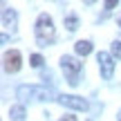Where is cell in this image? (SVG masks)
Instances as JSON below:
<instances>
[{"label": "cell", "instance_id": "ba28073f", "mask_svg": "<svg viewBox=\"0 0 121 121\" xmlns=\"http://www.w3.org/2000/svg\"><path fill=\"white\" fill-rule=\"evenodd\" d=\"M74 49H76L78 56H87V54H92V43L90 40H78V43L74 45Z\"/></svg>", "mask_w": 121, "mask_h": 121}, {"label": "cell", "instance_id": "7c38bea8", "mask_svg": "<svg viewBox=\"0 0 121 121\" xmlns=\"http://www.w3.org/2000/svg\"><path fill=\"white\" fill-rule=\"evenodd\" d=\"M112 56L121 60V40H114L112 43Z\"/></svg>", "mask_w": 121, "mask_h": 121}, {"label": "cell", "instance_id": "3957f363", "mask_svg": "<svg viewBox=\"0 0 121 121\" xmlns=\"http://www.w3.org/2000/svg\"><path fill=\"white\" fill-rule=\"evenodd\" d=\"M60 67H63L69 85H76V83H78L76 78H78V74H81V69H83V63L78 58H74V56H63V58H60Z\"/></svg>", "mask_w": 121, "mask_h": 121}, {"label": "cell", "instance_id": "52a82bcc", "mask_svg": "<svg viewBox=\"0 0 121 121\" xmlns=\"http://www.w3.org/2000/svg\"><path fill=\"white\" fill-rule=\"evenodd\" d=\"M2 27L4 29H16V11H13V9H7L4 7L2 9Z\"/></svg>", "mask_w": 121, "mask_h": 121}, {"label": "cell", "instance_id": "277c9868", "mask_svg": "<svg viewBox=\"0 0 121 121\" xmlns=\"http://www.w3.org/2000/svg\"><path fill=\"white\" fill-rule=\"evenodd\" d=\"M96 63H99L101 76L103 78H112V74H114V58L110 56L108 52H99L96 54Z\"/></svg>", "mask_w": 121, "mask_h": 121}, {"label": "cell", "instance_id": "5b68a950", "mask_svg": "<svg viewBox=\"0 0 121 121\" xmlns=\"http://www.w3.org/2000/svg\"><path fill=\"white\" fill-rule=\"evenodd\" d=\"M58 103L65 105V108H72V110H83V112L87 110V101L81 99V96H76V94H60Z\"/></svg>", "mask_w": 121, "mask_h": 121}, {"label": "cell", "instance_id": "9a60e30c", "mask_svg": "<svg viewBox=\"0 0 121 121\" xmlns=\"http://www.w3.org/2000/svg\"><path fill=\"white\" fill-rule=\"evenodd\" d=\"M119 27H121V18H119Z\"/></svg>", "mask_w": 121, "mask_h": 121}, {"label": "cell", "instance_id": "6da1fadb", "mask_svg": "<svg viewBox=\"0 0 121 121\" xmlns=\"http://www.w3.org/2000/svg\"><path fill=\"white\" fill-rule=\"evenodd\" d=\"M54 36H56V29H54L52 16L40 13L38 20H36V40H38V45L40 47H47V45L54 40Z\"/></svg>", "mask_w": 121, "mask_h": 121}, {"label": "cell", "instance_id": "9c48e42d", "mask_svg": "<svg viewBox=\"0 0 121 121\" xmlns=\"http://www.w3.org/2000/svg\"><path fill=\"white\" fill-rule=\"evenodd\" d=\"M9 117L13 121H22L25 119V108H22V105H11V108H9Z\"/></svg>", "mask_w": 121, "mask_h": 121}, {"label": "cell", "instance_id": "4fadbf2b", "mask_svg": "<svg viewBox=\"0 0 121 121\" xmlns=\"http://www.w3.org/2000/svg\"><path fill=\"white\" fill-rule=\"evenodd\" d=\"M103 7H105V9H108V11H110V9H114V7H117V2H114V0H108V2H105Z\"/></svg>", "mask_w": 121, "mask_h": 121}, {"label": "cell", "instance_id": "8fae6325", "mask_svg": "<svg viewBox=\"0 0 121 121\" xmlns=\"http://www.w3.org/2000/svg\"><path fill=\"white\" fill-rule=\"evenodd\" d=\"M29 60H31V67H36V69H38V67H43V63H45L40 54H34V56H31Z\"/></svg>", "mask_w": 121, "mask_h": 121}, {"label": "cell", "instance_id": "2e32d148", "mask_svg": "<svg viewBox=\"0 0 121 121\" xmlns=\"http://www.w3.org/2000/svg\"><path fill=\"white\" fill-rule=\"evenodd\" d=\"M119 121H121V112H119Z\"/></svg>", "mask_w": 121, "mask_h": 121}, {"label": "cell", "instance_id": "30bf717a", "mask_svg": "<svg viewBox=\"0 0 121 121\" xmlns=\"http://www.w3.org/2000/svg\"><path fill=\"white\" fill-rule=\"evenodd\" d=\"M65 27L69 31H76L78 29V18L76 16H65Z\"/></svg>", "mask_w": 121, "mask_h": 121}, {"label": "cell", "instance_id": "5bb4252c", "mask_svg": "<svg viewBox=\"0 0 121 121\" xmlns=\"http://www.w3.org/2000/svg\"><path fill=\"white\" fill-rule=\"evenodd\" d=\"M60 121H76V117H72V114H65V117L60 119Z\"/></svg>", "mask_w": 121, "mask_h": 121}, {"label": "cell", "instance_id": "7a4b0ae2", "mask_svg": "<svg viewBox=\"0 0 121 121\" xmlns=\"http://www.w3.org/2000/svg\"><path fill=\"white\" fill-rule=\"evenodd\" d=\"M16 94H18V99H22V101H29V99H34V101H49L52 99V92H49L47 87H40V85H20L16 90Z\"/></svg>", "mask_w": 121, "mask_h": 121}, {"label": "cell", "instance_id": "8992f818", "mask_svg": "<svg viewBox=\"0 0 121 121\" xmlns=\"http://www.w3.org/2000/svg\"><path fill=\"white\" fill-rule=\"evenodd\" d=\"M4 69L9 74H16L20 69V52L18 49H11V52L4 54Z\"/></svg>", "mask_w": 121, "mask_h": 121}]
</instances>
